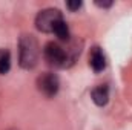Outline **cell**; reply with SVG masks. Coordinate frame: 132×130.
Listing matches in <instances>:
<instances>
[{
    "label": "cell",
    "mask_w": 132,
    "mask_h": 130,
    "mask_svg": "<svg viewBox=\"0 0 132 130\" xmlns=\"http://www.w3.org/2000/svg\"><path fill=\"white\" fill-rule=\"evenodd\" d=\"M40 58V46L31 34H23L19 40V64L22 69H34Z\"/></svg>",
    "instance_id": "cell-1"
},
{
    "label": "cell",
    "mask_w": 132,
    "mask_h": 130,
    "mask_svg": "<svg viewBox=\"0 0 132 130\" xmlns=\"http://www.w3.org/2000/svg\"><path fill=\"white\" fill-rule=\"evenodd\" d=\"M60 20H63V14L57 8H48V9H43V11H40L37 14V17H35V28L40 32L52 34L55 25Z\"/></svg>",
    "instance_id": "cell-2"
},
{
    "label": "cell",
    "mask_w": 132,
    "mask_h": 130,
    "mask_svg": "<svg viewBox=\"0 0 132 130\" xmlns=\"http://www.w3.org/2000/svg\"><path fill=\"white\" fill-rule=\"evenodd\" d=\"M43 57L48 61V64L54 66V67H66L68 61H72V58L69 57V54L66 52L60 44H57L54 41L46 43V46L43 49Z\"/></svg>",
    "instance_id": "cell-3"
},
{
    "label": "cell",
    "mask_w": 132,
    "mask_h": 130,
    "mask_svg": "<svg viewBox=\"0 0 132 130\" xmlns=\"http://www.w3.org/2000/svg\"><path fill=\"white\" fill-rule=\"evenodd\" d=\"M37 89L40 94H43L46 98H52L57 95L59 89H60V81H59V77L52 72H45L42 75H38L37 81Z\"/></svg>",
    "instance_id": "cell-4"
},
{
    "label": "cell",
    "mask_w": 132,
    "mask_h": 130,
    "mask_svg": "<svg viewBox=\"0 0 132 130\" xmlns=\"http://www.w3.org/2000/svg\"><path fill=\"white\" fill-rule=\"evenodd\" d=\"M89 64L94 69V72H101L106 67V57L101 51V48L94 46L89 52Z\"/></svg>",
    "instance_id": "cell-5"
},
{
    "label": "cell",
    "mask_w": 132,
    "mask_h": 130,
    "mask_svg": "<svg viewBox=\"0 0 132 130\" xmlns=\"http://www.w3.org/2000/svg\"><path fill=\"white\" fill-rule=\"evenodd\" d=\"M91 98H92V101L97 106H100V107L106 106L108 101H109V87L106 84H101V86L94 87L92 92H91Z\"/></svg>",
    "instance_id": "cell-6"
},
{
    "label": "cell",
    "mask_w": 132,
    "mask_h": 130,
    "mask_svg": "<svg viewBox=\"0 0 132 130\" xmlns=\"http://www.w3.org/2000/svg\"><path fill=\"white\" fill-rule=\"evenodd\" d=\"M11 69V54L8 49H0V75L8 73Z\"/></svg>",
    "instance_id": "cell-7"
},
{
    "label": "cell",
    "mask_w": 132,
    "mask_h": 130,
    "mask_svg": "<svg viewBox=\"0 0 132 130\" xmlns=\"http://www.w3.org/2000/svg\"><path fill=\"white\" fill-rule=\"evenodd\" d=\"M81 5H83V3L78 2V0H77V2H66V8H68L69 11H72V12H74V11H78V9L81 8Z\"/></svg>",
    "instance_id": "cell-8"
},
{
    "label": "cell",
    "mask_w": 132,
    "mask_h": 130,
    "mask_svg": "<svg viewBox=\"0 0 132 130\" xmlns=\"http://www.w3.org/2000/svg\"><path fill=\"white\" fill-rule=\"evenodd\" d=\"M95 5L100 6V8H111L112 6V2H103V3L101 2H95Z\"/></svg>",
    "instance_id": "cell-9"
},
{
    "label": "cell",
    "mask_w": 132,
    "mask_h": 130,
    "mask_svg": "<svg viewBox=\"0 0 132 130\" xmlns=\"http://www.w3.org/2000/svg\"><path fill=\"white\" fill-rule=\"evenodd\" d=\"M6 130H17V129H6Z\"/></svg>",
    "instance_id": "cell-10"
}]
</instances>
